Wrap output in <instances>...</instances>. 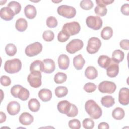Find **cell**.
<instances>
[{"mask_svg": "<svg viewBox=\"0 0 129 129\" xmlns=\"http://www.w3.org/2000/svg\"><path fill=\"white\" fill-rule=\"evenodd\" d=\"M38 95L42 101L47 102L52 98V92L49 89H42L39 91Z\"/></svg>", "mask_w": 129, "mask_h": 129, "instance_id": "19", "label": "cell"}, {"mask_svg": "<svg viewBox=\"0 0 129 129\" xmlns=\"http://www.w3.org/2000/svg\"><path fill=\"white\" fill-rule=\"evenodd\" d=\"M36 9L33 5H28L24 9V14L25 16L29 19H34L36 15Z\"/></svg>", "mask_w": 129, "mask_h": 129, "instance_id": "20", "label": "cell"}, {"mask_svg": "<svg viewBox=\"0 0 129 129\" xmlns=\"http://www.w3.org/2000/svg\"><path fill=\"white\" fill-rule=\"evenodd\" d=\"M57 12L59 15L68 19L74 18L76 14V10L74 7L66 5L59 6Z\"/></svg>", "mask_w": 129, "mask_h": 129, "instance_id": "3", "label": "cell"}, {"mask_svg": "<svg viewBox=\"0 0 129 129\" xmlns=\"http://www.w3.org/2000/svg\"><path fill=\"white\" fill-rule=\"evenodd\" d=\"M111 61V58H110L107 55H102L98 57L97 62L100 67L104 69H106L110 63Z\"/></svg>", "mask_w": 129, "mask_h": 129, "instance_id": "24", "label": "cell"}, {"mask_svg": "<svg viewBox=\"0 0 129 129\" xmlns=\"http://www.w3.org/2000/svg\"><path fill=\"white\" fill-rule=\"evenodd\" d=\"M109 128V126L108 124L105 122H102L100 123L98 126V129H102V128L108 129Z\"/></svg>", "mask_w": 129, "mask_h": 129, "instance_id": "49", "label": "cell"}, {"mask_svg": "<svg viewBox=\"0 0 129 129\" xmlns=\"http://www.w3.org/2000/svg\"><path fill=\"white\" fill-rule=\"evenodd\" d=\"M42 38L45 41L50 42L53 40L54 38V34L50 30H46L43 33Z\"/></svg>", "mask_w": 129, "mask_h": 129, "instance_id": "39", "label": "cell"}, {"mask_svg": "<svg viewBox=\"0 0 129 129\" xmlns=\"http://www.w3.org/2000/svg\"><path fill=\"white\" fill-rule=\"evenodd\" d=\"M94 11L97 15L101 17H103L107 14V9L106 8V7L97 5L95 8Z\"/></svg>", "mask_w": 129, "mask_h": 129, "instance_id": "38", "label": "cell"}, {"mask_svg": "<svg viewBox=\"0 0 129 129\" xmlns=\"http://www.w3.org/2000/svg\"><path fill=\"white\" fill-rule=\"evenodd\" d=\"M100 102L103 106L109 108L112 106L114 104L115 99L111 96L107 95L102 97L101 99Z\"/></svg>", "mask_w": 129, "mask_h": 129, "instance_id": "25", "label": "cell"}, {"mask_svg": "<svg viewBox=\"0 0 129 129\" xmlns=\"http://www.w3.org/2000/svg\"><path fill=\"white\" fill-rule=\"evenodd\" d=\"M121 12L122 14L128 16L129 15V5L128 3H126L123 4L120 9Z\"/></svg>", "mask_w": 129, "mask_h": 129, "instance_id": "47", "label": "cell"}, {"mask_svg": "<svg viewBox=\"0 0 129 129\" xmlns=\"http://www.w3.org/2000/svg\"><path fill=\"white\" fill-rule=\"evenodd\" d=\"M85 109L87 113L93 119H98L102 115L101 108L94 100L90 99L87 101L85 104Z\"/></svg>", "mask_w": 129, "mask_h": 129, "instance_id": "1", "label": "cell"}, {"mask_svg": "<svg viewBox=\"0 0 129 129\" xmlns=\"http://www.w3.org/2000/svg\"><path fill=\"white\" fill-rule=\"evenodd\" d=\"M21 107L20 104L16 101L10 102L7 107V110L11 115H15L20 111Z\"/></svg>", "mask_w": 129, "mask_h": 129, "instance_id": "15", "label": "cell"}, {"mask_svg": "<svg viewBox=\"0 0 129 129\" xmlns=\"http://www.w3.org/2000/svg\"><path fill=\"white\" fill-rule=\"evenodd\" d=\"M11 83V79L5 75H3L1 77V84L3 86H9Z\"/></svg>", "mask_w": 129, "mask_h": 129, "instance_id": "44", "label": "cell"}, {"mask_svg": "<svg viewBox=\"0 0 129 129\" xmlns=\"http://www.w3.org/2000/svg\"><path fill=\"white\" fill-rule=\"evenodd\" d=\"M1 114V117H0V123H2L4 122H5L6 120V114L2 111L0 112Z\"/></svg>", "mask_w": 129, "mask_h": 129, "instance_id": "50", "label": "cell"}, {"mask_svg": "<svg viewBox=\"0 0 129 129\" xmlns=\"http://www.w3.org/2000/svg\"><path fill=\"white\" fill-rule=\"evenodd\" d=\"M113 2V0H96V3L97 5L104 7H106V6L110 5Z\"/></svg>", "mask_w": 129, "mask_h": 129, "instance_id": "46", "label": "cell"}, {"mask_svg": "<svg viewBox=\"0 0 129 129\" xmlns=\"http://www.w3.org/2000/svg\"><path fill=\"white\" fill-rule=\"evenodd\" d=\"M101 45L100 40L96 37H91L88 41L86 48L87 52L90 54H95L99 50Z\"/></svg>", "mask_w": 129, "mask_h": 129, "instance_id": "4", "label": "cell"}, {"mask_svg": "<svg viewBox=\"0 0 129 129\" xmlns=\"http://www.w3.org/2000/svg\"><path fill=\"white\" fill-rule=\"evenodd\" d=\"M113 35V30L109 26H106L104 27L101 31L100 35L102 39L104 40L109 39Z\"/></svg>", "mask_w": 129, "mask_h": 129, "instance_id": "30", "label": "cell"}, {"mask_svg": "<svg viewBox=\"0 0 129 129\" xmlns=\"http://www.w3.org/2000/svg\"><path fill=\"white\" fill-rule=\"evenodd\" d=\"M119 102L123 105H127L129 103V90L127 88H122L118 94Z\"/></svg>", "mask_w": 129, "mask_h": 129, "instance_id": "13", "label": "cell"}, {"mask_svg": "<svg viewBox=\"0 0 129 129\" xmlns=\"http://www.w3.org/2000/svg\"><path fill=\"white\" fill-rule=\"evenodd\" d=\"M112 116L115 119L121 120L124 118L125 112L122 108L119 107H116L112 112Z\"/></svg>", "mask_w": 129, "mask_h": 129, "instance_id": "28", "label": "cell"}, {"mask_svg": "<svg viewBox=\"0 0 129 129\" xmlns=\"http://www.w3.org/2000/svg\"><path fill=\"white\" fill-rule=\"evenodd\" d=\"M85 75L86 78L89 79H95L98 75L97 70L93 66H88L85 70Z\"/></svg>", "mask_w": 129, "mask_h": 129, "instance_id": "22", "label": "cell"}, {"mask_svg": "<svg viewBox=\"0 0 129 129\" xmlns=\"http://www.w3.org/2000/svg\"><path fill=\"white\" fill-rule=\"evenodd\" d=\"M22 86L20 85H16L12 87L11 89V93L13 97L17 98V94L18 93L19 89Z\"/></svg>", "mask_w": 129, "mask_h": 129, "instance_id": "45", "label": "cell"}, {"mask_svg": "<svg viewBox=\"0 0 129 129\" xmlns=\"http://www.w3.org/2000/svg\"><path fill=\"white\" fill-rule=\"evenodd\" d=\"M46 23L48 27L50 28H54L57 26L58 22L54 17L49 16L47 18Z\"/></svg>", "mask_w": 129, "mask_h": 129, "instance_id": "37", "label": "cell"}, {"mask_svg": "<svg viewBox=\"0 0 129 129\" xmlns=\"http://www.w3.org/2000/svg\"><path fill=\"white\" fill-rule=\"evenodd\" d=\"M68 89L64 86H58L55 89V94L58 98L66 96L68 94Z\"/></svg>", "mask_w": 129, "mask_h": 129, "instance_id": "35", "label": "cell"}, {"mask_svg": "<svg viewBox=\"0 0 129 129\" xmlns=\"http://www.w3.org/2000/svg\"><path fill=\"white\" fill-rule=\"evenodd\" d=\"M84 46L82 40L79 39H74L69 42L66 47L67 51L70 54H74L81 50Z\"/></svg>", "mask_w": 129, "mask_h": 129, "instance_id": "5", "label": "cell"}, {"mask_svg": "<svg viewBox=\"0 0 129 129\" xmlns=\"http://www.w3.org/2000/svg\"><path fill=\"white\" fill-rule=\"evenodd\" d=\"M80 6L84 10H89L93 8L94 4L91 0H83L81 1Z\"/></svg>", "mask_w": 129, "mask_h": 129, "instance_id": "36", "label": "cell"}, {"mask_svg": "<svg viewBox=\"0 0 129 129\" xmlns=\"http://www.w3.org/2000/svg\"><path fill=\"white\" fill-rule=\"evenodd\" d=\"M30 96V93L28 89L24 88L23 86L21 87L17 94V98L20 99L25 101L28 99Z\"/></svg>", "mask_w": 129, "mask_h": 129, "instance_id": "31", "label": "cell"}, {"mask_svg": "<svg viewBox=\"0 0 129 129\" xmlns=\"http://www.w3.org/2000/svg\"><path fill=\"white\" fill-rule=\"evenodd\" d=\"M30 72H43V63L39 60H36L32 62L30 67Z\"/></svg>", "mask_w": 129, "mask_h": 129, "instance_id": "27", "label": "cell"}, {"mask_svg": "<svg viewBox=\"0 0 129 129\" xmlns=\"http://www.w3.org/2000/svg\"><path fill=\"white\" fill-rule=\"evenodd\" d=\"M15 15L13 11L8 7H3L0 10V17L5 21L12 20Z\"/></svg>", "mask_w": 129, "mask_h": 129, "instance_id": "14", "label": "cell"}, {"mask_svg": "<svg viewBox=\"0 0 129 129\" xmlns=\"http://www.w3.org/2000/svg\"><path fill=\"white\" fill-rule=\"evenodd\" d=\"M69 126L72 129H79L81 128V122L77 119H73L70 120L68 123Z\"/></svg>", "mask_w": 129, "mask_h": 129, "instance_id": "42", "label": "cell"}, {"mask_svg": "<svg viewBox=\"0 0 129 129\" xmlns=\"http://www.w3.org/2000/svg\"><path fill=\"white\" fill-rule=\"evenodd\" d=\"M15 27L19 32L25 31L28 27V23L27 20L23 18L18 19L16 22Z\"/></svg>", "mask_w": 129, "mask_h": 129, "instance_id": "23", "label": "cell"}, {"mask_svg": "<svg viewBox=\"0 0 129 129\" xmlns=\"http://www.w3.org/2000/svg\"><path fill=\"white\" fill-rule=\"evenodd\" d=\"M86 23L89 28L94 30H98L102 26V20L99 16H88L86 18Z\"/></svg>", "mask_w": 129, "mask_h": 129, "instance_id": "9", "label": "cell"}, {"mask_svg": "<svg viewBox=\"0 0 129 129\" xmlns=\"http://www.w3.org/2000/svg\"><path fill=\"white\" fill-rule=\"evenodd\" d=\"M94 125L95 123L91 118H87L83 121V126L86 129H92L94 127Z\"/></svg>", "mask_w": 129, "mask_h": 129, "instance_id": "40", "label": "cell"}, {"mask_svg": "<svg viewBox=\"0 0 129 129\" xmlns=\"http://www.w3.org/2000/svg\"><path fill=\"white\" fill-rule=\"evenodd\" d=\"M120 47L123 49L128 50L129 49V43L128 39H123L119 43Z\"/></svg>", "mask_w": 129, "mask_h": 129, "instance_id": "48", "label": "cell"}, {"mask_svg": "<svg viewBox=\"0 0 129 129\" xmlns=\"http://www.w3.org/2000/svg\"><path fill=\"white\" fill-rule=\"evenodd\" d=\"M8 7L13 11L15 15L19 14L21 10V4L19 2L14 1L10 2L8 4Z\"/></svg>", "mask_w": 129, "mask_h": 129, "instance_id": "33", "label": "cell"}, {"mask_svg": "<svg viewBox=\"0 0 129 129\" xmlns=\"http://www.w3.org/2000/svg\"><path fill=\"white\" fill-rule=\"evenodd\" d=\"M42 50V44L39 42H35L26 47L25 52L28 56L33 57L39 54Z\"/></svg>", "mask_w": 129, "mask_h": 129, "instance_id": "6", "label": "cell"}, {"mask_svg": "<svg viewBox=\"0 0 129 129\" xmlns=\"http://www.w3.org/2000/svg\"><path fill=\"white\" fill-rule=\"evenodd\" d=\"M19 120L22 124L24 125H29L33 122L34 118L29 113L24 112L20 115Z\"/></svg>", "mask_w": 129, "mask_h": 129, "instance_id": "17", "label": "cell"}, {"mask_svg": "<svg viewBox=\"0 0 129 129\" xmlns=\"http://www.w3.org/2000/svg\"><path fill=\"white\" fill-rule=\"evenodd\" d=\"M116 86L115 84L111 81H104L100 83L98 89L99 92L102 93L112 94L116 90Z\"/></svg>", "mask_w": 129, "mask_h": 129, "instance_id": "8", "label": "cell"}, {"mask_svg": "<svg viewBox=\"0 0 129 129\" xmlns=\"http://www.w3.org/2000/svg\"><path fill=\"white\" fill-rule=\"evenodd\" d=\"M70 36L66 32L63 30H61L58 34L57 40L59 42H64L69 39Z\"/></svg>", "mask_w": 129, "mask_h": 129, "instance_id": "41", "label": "cell"}, {"mask_svg": "<svg viewBox=\"0 0 129 129\" xmlns=\"http://www.w3.org/2000/svg\"><path fill=\"white\" fill-rule=\"evenodd\" d=\"M80 30L81 27L79 23L76 21L66 23L62 29V30L66 32L70 36L78 34Z\"/></svg>", "mask_w": 129, "mask_h": 129, "instance_id": "10", "label": "cell"}, {"mask_svg": "<svg viewBox=\"0 0 129 129\" xmlns=\"http://www.w3.org/2000/svg\"><path fill=\"white\" fill-rule=\"evenodd\" d=\"M124 53L120 49L115 50L112 54V59L115 62L119 63L122 61L124 59Z\"/></svg>", "mask_w": 129, "mask_h": 129, "instance_id": "26", "label": "cell"}, {"mask_svg": "<svg viewBox=\"0 0 129 129\" xmlns=\"http://www.w3.org/2000/svg\"><path fill=\"white\" fill-rule=\"evenodd\" d=\"M67 79V75L62 72H57L54 77V81L56 84H62L66 82Z\"/></svg>", "mask_w": 129, "mask_h": 129, "instance_id": "34", "label": "cell"}, {"mask_svg": "<svg viewBox=\"0 0 129 129\" xmlns=\"http://www.w3.org/2000/svg\"><path fill=\"white\" fill-rule=\"evenodd\" d=\"M96 85L94 83L91 82L86 83L84 86V90L87 93H92L96 90Z\"/></svg>", "mask_w": 129, "mask_h": 129, "instance_id": "43", "label": "cell"}, {"mask_svg": "<svg viewBox=\"0 0 129 129\" xmlns=\"http://www.w3.org/2000/svg\"><path fill=\"white\" fill-rule=\"evenodd\" d=\"M5 51L6 54L9 56H13L17 52V47L13 43H9L5 47Z\"/></svg>", "mask_w": 129, "mask_h": 129, "instance_id": "32", "label": "cell"}, {"mask_svg": "<svg viewBox=\"0 0 129 129\" xmlns=\"http://www.w3.org/2000/svg\"><path fill=\"white\" fill-rule=\"evenodd\" d=\"M43 72L46 74L52 73L55 69L54 61L50 58L44 59L43 60Z\"/></svg>", "mask_w": 129, "mask_h": 129, "instance_id": "16", "label": "cell"}, {"mask_svg": "<svg viewBox=\"0 0 129 129\" xmlns=\"http://www.w3.org/2000/svg\"><path fill=\"white\" fill-rule=\"evenodd\" d=\"M106 74L110 78H114L117 76L119 73L118 63L115 62L111 59V61L109 66L107 67Z\"/></svg>", "mask_w": 129, "mask_h": 129, "instance_id": "12", "label": "cell"}, {"mask_svg": "<svg viewBox=\"0 0 129 129\" xmlns=\"http://www.w3.org/2000/svg\"><path fill=\"white\" fill-rule=\"evenodd\" d=\"M73 105V104L71 103L66 100H62L58 103L57 109L61 113L65 114L68 116L72 109Z\"/></svg>", "mask_w": 129, "mask_h": 129, "instance_id": "11", "label": "cell"}, {"mask_svg": "<svg viewBox=\"0 0 129 129\" xmlns=\"http://www.w3.org/2000/svg\"><path fill=\"white\" fill-rule=\"evenodd\" d=\"M29 109L32 112H37L39 110L40 104L36 98H31L28 103Z\"/></svg>", "mask_w": 129, "mask_h": 129, "instance_id": "29", "label": "cell"}, {"mask_svg": "<svg viewBox=\"0 0 129 129\" xmlns=\"http://www.w3.org/2000/svg\"><path fill=\"white\" fill-rule=\"evenodd\" d=\"M22 68V62L18 58H14L7 60L4 64L5 71L9 74H15L20 71Z\"/></svg>", "mask_w": 129, "mask_h": 129, "instance_id": "2", "label": "cell"}, {"mask_svg": "<svg viewBox=\"0 0 129 129\" xmlns=\"http://www.w3.org/2000/svg\"><path fill=\"white\" fill-rule=\"evenodd\" d=\"M28 82L30 85L35 88L39 87L41 85V73L40 72H31L27 77Z\"/></svg>", "mask_w": 129, "mask_h": 129, "instance_id": "7", "label": "cell"}, {"mask_svg": "<svg viewBox=\"0 0 129 129\" xmlns=\"http://www.w3.org/2000/svg\"><path fill=\"white\" fill-rule=\"evenodd\" d=\"M70 59L69 57L64 54L60 55L58 58V64L61 70H66L69 66Z\"/></svg>", "mask_w": 129, "mask_h": 129, "instance_id": "18", "label": "cell"}, {"mask_svg": "<svg viewBox=\"0 0 129 129\" xmlns=\"http://www.w3.org/2000/svg\"><path fill=\"white\" fill-rule=\"evenodd\" d=\"M85 63V60L81 54L75 56L73 58V65L77 70L82 69Z\"/></svg>", "mask_w": 129, "mask_h": 129, "instance_id": "21", "label": "cell"}]
</instances>
